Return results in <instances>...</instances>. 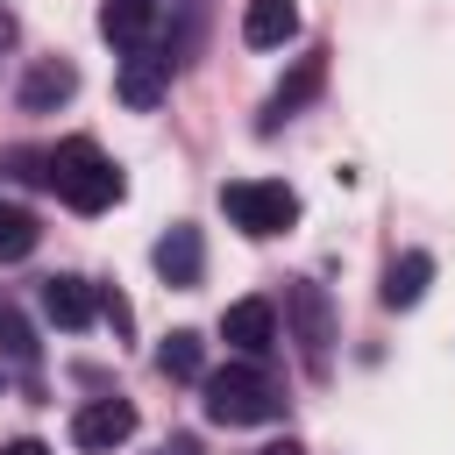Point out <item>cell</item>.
<instances>
[{
    "instance_id": "4",
    "label": "cell",
    "mask_w": 455,
    "mask_h": 455,
    "mask_svg": "<svg viewBox=\"0 0 455 455\" xmlns=\"http://www.w3.org/2000/svg\"><path fill=\"white\" fill-rule=\"evenodd\" d=\"M284 320H291V341H299L306 370H327V341H334V306H327V291H320L313 277L284 284Z\"/></svg>"
},
{
    "instance_id": "20",
    "label": "cell",
    "mask_w": 455,
    "mask_h": 455,
    "mask_svg": "<svg viewBox=\"0 0 455 455\" xmlns=\"http://www.w3.org/2000/svg\"><path fill=\"white\" fill-rule=\"evenodd\" d=\"M256 455H306L299 441H270V448H256Z\"/></svg>"
},
{
    "instance_id": "2",
    "label": "cell",
    "mask_w": 455,
    "mask_h": 455,
    "mask_svg": "<svg viewBox=\"0 0 455 455\" xmlns=\"http://www.w3.org/2000/svg\"><path fill=\"white\" fill-rule=\"evenodd\" d=\"M206 419L220 427H263V419H284V391L256 370V363H228L206 377Z\"/></svg>"
},
{
    "instance_id": "13",
    "label": "cell",
    "mask_w": 455,
    "mask_h": 455,
    "mask_svg": "<svg viewBox=\"0 0 455 455\" xmlns=\"http://www.w3.org/2000/svg\"><path fill=\"white\" fill-rule=\"evenodd\" d=\"M43 313H50L57 327H92L100 291H92L85 277H71V270H64V277H50V284H43Z\"/></svg>"
},
{
    "instance_id": "3",
    "label": "cell",
    "mask_w": 455,
    "mask_h": 455,
    "mask_svg": "<svg viewBox=\"0 0 455 455\" xmlns=\"http://www.w3.org/2000/svg\"><path fill=\"white\" fill-rule=\"evenodd\" d=\"M220 213L242 228V235H284L291 220H299V192L284 185V178H235V185H220Z\"/></svg>"
},
{
    "instance_id": "21",
    "label": "cell",
    "mask_w": 455,
    "mask_h": 455,
    "mask_svg": "<svg viewBox=\"0 0 455 455\" xmlns=\"http://www.w3.org/2000/svg\"><path fill=\"white\" fill-rule=\"evenodd\" d=\"M7 43H14V14L0 7V50H7Z\"/></svg>"
},
{
    "instance_id": "15",
    "label": "cell",
    "mask_w": 455,
    "mask_h": 455,
    "mask_svg": "<svg viewBox=\"0 0 455 455\" xmlns=\"http://www.w3.org/2000/svg\"><path fill=\"white\" fill-rule=\"evenodd\" d=\"M199 363H206V341H199L192 327L164 334V348H156V370H164V377H199Z\"/></svg>"
},
{
    "instance_id": "9",
    "label": "cell",
    "mask_w": 455,
    "mask_h": 455,
    "mask_svg": "<svg viewBox=\"0 0 455 455\" xmlns=\"http://www.w3.org/2000/svg\"><path fill=\"white\" fill-rule=\"evenodd\" d=\"M71 92H78V64H64V57H36V64H28V78H21V107H28V114L64 107Z\"/></svg>"
},
{
    "instance_id": "14",
    "label": "cell",
    "mask_w": 455,
    "mask_h": 455,
    "mask_svg": "<svg viewBox=\"0 0 455 455\" xmlns=\"http://www.w3.org/2000/svg\"><path fill=\"white\" fill-rule=\"evenodd\" d=\"M149 21H156V0H107V7H100V36L121 43V50L149 43Z\"/></svg>"
},
{
    "instance_id": "12",
    "label": "cell",
    "mask_w": 455,
    "mask_h": 455,
    "mask_svg": "<svg viewBox=\"0 0 455 455\" xmlns=\"http://www.w3.org/2000/svg\"><path fill=\"white\" fill-rule=\"evenodd\" d=\"M299 36V7L291 0H249L242 7V43L249 50H277V43H291Z\"/></svg>"
},
{
    "instance_id": "1",
    "label": "cell",
    "mask_w": 455,
    "mask_h": 455,
    "mask_svg": "<svg viewBox=\"0 0 455 455\" xmlns=\"http://www.w3.org/2000/svg\"><path fill=\"white\" fill-rule=\"evenodd\" d=\"M43 178H50V192H57L71 213H107V206L121 199V171H114V156H107L92 135L57 142V149L43 156Z\"/></svg>"
},
{
    "instance_id": "19",
    "label": "cell",
    "mask_w": 455,
    "mask_h": 455,
    "mask_svg": "<svg viewBox=\"0 0 455 455\" xmlns=\"http://www.w3.org/2000/svg\"><path fill=\"white\" fill-rule=\"evenodd\" d=\"M0 455H50V448H43V441H28V434H21V441H7V448H0Z\"/></svg>"
},
{
    "instance_id": "10",
    "label": "cell",
    "mask_w": 455,
    "mask_h": 455,
    "mask_svg": "<svg viewBox=\"0 0 455 455\" xmlns=\"http://www.w3.org/2000/svg\"><path fill=\"white\" fill-rule=\"evenodd\" d=\"M320 85H327V57H299V64H291V78H277V92L263 100V128L291 121V114H299V107H306Z\"/></svg>"
},
{
    "instance_id": "11",
    "label": "cell",
    "mask_w": 455,
    "mask_h": 455,
    "mask_svg": "<svg viewBox=\"0 0 455 455\" xmlns=\"http://www.w3.org/2000/svg\"><path fill=\"white\" fill-rule=\"evenodd\" d=\"M427 284H434V256H427V249H405V256H391V263H384V306H391V313L419 306V299H427Z\"/></svg>"
},
{
    "instance_id": "8",
    "label": "cell",
    "mask_w": 455,
    "mask_h": 455,
    "mask_svg": "<svg viewBox=\"0 0 455 455\" xmlns=\"http://www.w3.org/2000/svg\"><path fill=\"white\" fill-rule=\"evenodd\" d=\"M156 277L164 284H178V291H192L199 277H206V242H199V228H171L164 242H156Z\"/></svg>"
},
{
    "instance_id": "17",
    "label": "cell",
    "mask_w": 455,
    "mask_h": 455,
    "mask_svg": "<svg viewBox=\"0 0 455 455\" xmlns=\"http://www.w3.org/2000/svg\"><path fill=\"white\" fill-rule=\"evenodd\" d=\"M0 355L7 363H36V334H28V320L14 306H0Z\"/></svg>"
},
{
    "instance_id": "6",
    "label": "cell",
    "mask_w": 455,
    "mask_h": 455,
    "mask_svg": "<svg viewBox=\"0 0 455 455\" xmlns=\"http://www.w3.org/2000/svg\"><path fill=\"white\" fill-rule=\"evenodd\" d=\"M128 434H135V405H128V398H92V405H78V419H71V441L92 448V455L121 448Z\"/></svg>"
},
{
    "instance_id": "16",
    "label": "cell",
    "mask_w": 455,
    "mask_h": 455,
    "mask_svg": "<svg viewBox=\"0 0 455 455\" xmlns=\"http://www.w3.org/2000/svg\"><path fill=\"white\" fill-rule=\"evenodd\" d=\"M28 249H36V213L0 206V263H14V256H28Z\"/></svg>"
},
{
    "instance_id": "18",
    "label": "cell",
    "mask_w": 455,
    "mask_h": 455,
    "mask_svg": "<svg viewBox=\"0 0 455 455\" xmlns=\"http://www.w3.org/2000/svg\"><path fill=\"white\" fill-rule=\"evenodd\" d=\"M156 455H206V448H199V441H192V434H171V441H164V448H156Z\"/></svg>"
},
{
    "instance_id": "5",
    "label": "cell",
    "mask_w": 455,
    "mask_h": 455,
    "mask_svg": "<svg viewBox=\"0 0 455 455\" xmlns=\"http://www.w3.org/2000/svg\"><path fill=\"white\" fill-rule=\"evenodd\" d=\"M171 50L164 43H135L128 57H121V78H114V92L128 100V107H156L164 92H171Z\"/></svg>"
},
{
    "instance_id": "7",
    "label": "cell",
    "mask_w": 455,
    "mask_h": 455,
    "mask_svg": "<svg viewBox=\"0 0 455 455\" xmlns=\"http://www.w3.org/2000/svg\"><path fill=\"white\" fill-rule=\"evenodd\" d=\"M220 341L242 348V355H263V348L277 341V306H270V299H235V306L220 313Z\"/></svg>"
}]
</instances>
